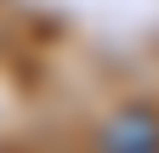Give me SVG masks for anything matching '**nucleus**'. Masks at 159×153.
<instances>
[{"mask_svg": "<svg viewBox=\"0 0 159 153\" xmlns=\"http://www.w3.org/2000/svg\"><path fill=\"white\" fill-rule=\"evenodd\" d=\"M102 153H159V113L153 108H119L97 136Z\"/></svg>", "mask_w": 159, "mask_h": 153, "instance_id": "1", "label": "nucleus"}]
</instances>
